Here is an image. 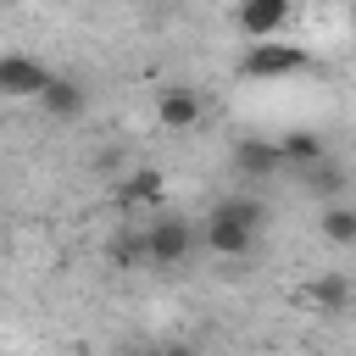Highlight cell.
Listing matches in <instances>:
<instances>
[{"instance_id":"obj_1","label":"cell","mask_w":356,"mask_h":356,"mask_svg":"<svg viewBox=\"0 0 356 356\" xmlns=\"http://www.w3.org/2000/svg\"><path fill=\"white\" fill-rule=\"evenodd\" d=\"M306 67H312V56H306L300 44H284V39H250V50H245V61H239V72L256 78V83L295 78V72H306Z\"/></svg>"},{"instance_id":"obj_9","label":"cell","mask_w":356,"mask_h":356,"mask_svg":"<svg viewBox=\"0 0 356 356\" xmlns=\"http://www.w3.org/2000/svg\"><path fill=\"white\" fill-rule=\"evenodd\" d=\"M312 306L317 312H345V300H350V278L345 273H323V278H312Z\"/></svg>"},{"instance_id":"obj_5","label":"cell","mask_w":356,"mask_h":356,"mask_svg":"<svg viewBox=\"0 0 356 356\" xmlns=\"http://www.w3.org/2000/svg\"><path fill=\"white\" fill-rule=\"evenodd\" d=\"M289 0H239V33L245 39H278L289 22Z\"/></svg>"},{"instance_id":"obj_14","label":"cell","mask_w":356,"mask_h":356,"mask_svg":"<svg viewBox=\"0 0 356 356\" xmlns=\"http://www.w3.org/2000/svg\"><path fill=\"white\" fill-rule=\"evenodd\" d=\"M350 28H356V0H350Z\"/></svg>"},{"instance_id":"obj_11","label":"cell","mask_w":356,"mask_h":356,"mask_svg":"<svg viewBox=\"0 0 356 356\" xmlns=\"http://www.w3.org/2000/svg\"><path fill=\"white\" fill-rule=\"evenodd\" d=\"M323 239L328 245H356V206H328L323 211Z\"/></svg>"},{"instance_id":"obj_3","label":"cell","mask_w":356,"mask_h":356,"mask_svg":"<svg viewBox=\"0 0 356 356\" xmlns=\"http://www.w3.org/2000/svg\"><path fill=\"white\" fill-rule=\"evenodd\" d=\"M44 83H50V67H44V61H33V56H22V50L0 56V95H6V100H39Z\"/></svg>"},{"instance_id":"obj_2","label":"cell","mask_w":356,"mask_h":356,"mask_svg":"<svg viewBox=\"0 0 356 356\" xmlns=\"http://www.w3.org/2000/svg\"><path fill=\"white\" fill-rule=\"evenodd\" d=\"M189 250H195V222H184V217H156V222L145 228V256H150V267H184Z\"/></svg>"},{"instance_id":"obj_8","label":"cell","mask_w":356,"mask_h":356,"mask_svg":"<svg viewBox=\"0 0 356 356\" xmlns=\"http://www.w3.org/2000/svg\"><path fill=\"white\" fill-rule=\"evenodd\" d=\"M39 106H44V117H78V111L89 106V89H83L78 78H61V72H50V83H44Z\"/></svg>"},{"instance_id":"obj_6","label":"cell","mask_w":356,"mask_h":356,"mask_svg":"<svg viewBox=\"0 0 356 356\" xmlns=\"http://www.w3.org/2000/svg\"><path fill=\"white\" fill-rule=\"evenodd\" d=\"M200 234H206V245H211L217 256H250V245H256V228L239 222V217H222V211H211Z\"/></svg>"},{"instance_id":"obj_7","label":"cell","mask_w":356,"mask_h":356,"mask_svg":"<svg viewBox=\"0 0 356 356\" xmlns=\"http://www.w3.org/2000/svg\"><path fill=\"white\" fill-rule=\"evenodd\" d=\"M234 167L245 178H273L284 167V145H273V139H239L234 145Z\"/></svg>"},{"instance_id":"obj_4","label":"cell","mask_w":356,"mask_h":356,"mask_svg":"<svg viewBox=\"0 0 356 356\" xmlns=\"http://www.w3.org/2000/svg\"><path fill=\"white\" fill-rule=\"evenodd\" d=\"M200 117H206V106H200V95L189 83H172V89L156 95V122L167 134H189V128H200Z\"/></svg>"},{"instance_id":"obj_13","label":"cell","mask_w":356,"mask_h":356,"mask_svg":"<svg viewBox=\"0 0 356 356\" xmlns=\"http://www.w3.org/2000/svg\"><path fill=\"white\" fill-rule=\"evenodd\" d=\"M145 200H161V172H134V184H122V206H145Z\"/></svg>"},{"instance_id":"obj_12","label":"cell","mask_w":356,"mask_h":356,"mask_svg":"<svg viewBox=\"0 0 356 356\" xmlns=\"http://www.w3.org/2000/svg\"><path fill=\"white\" fill-rule=\"evenodd\" d=\"M211 211H222V217H239V222H250V228H261V222H267V206H261L256 195H222Z\"/></svg>"},{"instance_id":"obj_10","label":"cell","mask_w":356,"mask_h":356,"mask_svg":"<svg viewBox=\"0 0 356 356\" xmlns=\"http://www.w3.org/2000/svg\"><path fill=\"white\" fill-rule=\"evenodd\" d=\"M278 145H284V161H295V167H306V172H312V167L323 161V139H317V134H306V128L284 134Z\"/></svg>"}]
</instances>
